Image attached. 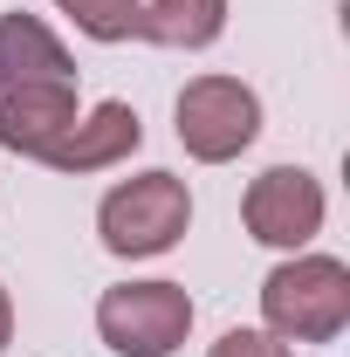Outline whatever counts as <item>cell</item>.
<instances>
[{
    "label": "cell",
    "instance_id": "1",
    "mask_svg": "<svg viewBox=\"0 0 350 357\" xmlns=\"http://www.w3.org/2000/svg\"><path fill=\"white\" fill-rule=\"evenodd\" d=\"M350 323V268L337 255H289L261 282V330L282 344H330Z\"/></svg>",
    "mask_w": 350,
    "mask_h": 357
},
{
    "label": "cell",
    "instance_id": "2",
    "mask_svg": "<svg viewBox=\"0 0 350 357\" xmlns=\"http://www.w3.org/2000/svg\"><path fill=\"white\" fill-rule=\"evenodd\" d=\"M185 227H192V192L178 172H137L124 185H110L103 206H96L103 248L124 255V261H151V255L178 248Z\"/></svg>",
    "mask_w": 350,
    "mask_h": 357
},
{
    "label": "cell",
    "instance_id": "3",
    "mask_svg": "<svg viewBox=\"0 0 350 357\" xmlns=\"http://www.w3.org/2000/svg\"><path fill=\"white\" fill-rule=\"evenodd\" d=\"M192 330V296L178 282H117L96 303V337L117 357H172Z\"/></svg>",
    "mask_w": 350,
    "mask_h": 357
},
{
    "label": "cell",
    "instance_id": "4",
    "mask_svg": "<svg viewBox=\"0 0 350 357\" xmlns=\"http://www.w3.org/2000/svg\"><path fill=\"white\" fill-rule=\"evenodd\" d=\"M261 137V96L241 76H192L178 89V144L199 165H227Z\"/></svg>",
    "mask_w": 350,
    "mask_h": 357
},
{
    "label": "cell",
    "instance_id": "5",
    "mask_svg": "<svg viewBox=\"0 0 350 357\" xmlns=\"http://www.w3.org/2000/svg\"><path fill=\"white\" fill-rule=\"evenodd\" d=\"M323 213H330L323 178L303 172V165H268V172L248 185V199H241L248 234H254L261 248H282V255H303L309 241L323 234Z\"/></svg>",
    "mask_w": 350,
    "mask_h": 357
},
{
    "label": "cell",
    "instance_id": "6",
    "mask_svg": "<svg viewBox=\"0 0 350 357\" xmlns=\"http://www.w3.org/2000/svg\"><path fill=\"white\" fill-rule=\"evenodd\" d=\"M137 144H144V124H137L131 103H96L89 117H76L69 131L48 144L42 165H55V172H103V165H124Z\"/></svg>",
    "mask_w": 350,
    "mask_h": 357
},
{
    "label": "cell",
    "instance_id": "7",
    "mask_svg": "<svg viewBox=\"0 0 350 357\" xmlns=\"http://www.w3.org/2000/svg\"><path fill=\"white\" fill-rule=\"evenodd\" d=\"M35 83H76L69 48L48 35L42 14H0V96Z\"/></svg>",
    "mask_w": 350,
    "mask_h": 357
},
{
    "label": "cell",
    "instance_id": "8",
    "mask_svg": "<svg viewBox=\"0 0 350 357\" xmlns=\"http://www.w3.org/2000/svg\"><path fill=\"white\" fill-rule=\"evenodd\" d=\"M76 124V83H35L0 96V151L48 158V144Z\"/></svg>",
    "mask_w": 350,
    "mask_h": 357
},
{
    "label": "cell",
    "instance_id": "9",
    "mask_svg": "<svg viewBox=\"0 0 350 357\" xmlns=\"http://www.w3.org/2000/svg\"><path fill=\"white\" fill-rule=\"evenodd\" d=\"M227 35V0H144V42L213 48Z\"/></svg>",
    "mask_w": 350,
    "mask_h": 357
},
{
    "label": "cell",
    "instance_id": "10",
    "mask_svg": "<svg viewBox=\"0 0 350 357\" xmlns=\"http://www.w3.org/2000/svg\"><path fill=\"white\" fill-rule=\"evenodd\" d=\"M89 42H137L144 35V0H55Z\"/></svg>",
    "mask_w": 350,
    "mask_h": 357
},
{
    "label": "cell",
    "instance_id": "11",
    "mask_svg": "<svg viewBox=\"0 0 350 357\" xmlns=\"http://www.w3.org/2000/svg\"><path fill=\"white\" fill-rule=\"evenodd\" d=\"M206 357H296L282 337H268V330H227Z\"/></svg>",
    "mask_w": 350,
    "mask_h": 357
},
{
    "label": "cell",
    "instance_id": "12",
    "mask_svg": "<svg viewBox=\"0 0 350 357\" xmlns=\"http://www.w3.org/2000/svg\"><path fill=\"white\" fill-rule=\"evenodd\" d=\"M7 337H14V303H7V289H0V351H7Z\"/></svg>",
    "mask_w": 350,
    "mask_h": 357
}]
</instances>
